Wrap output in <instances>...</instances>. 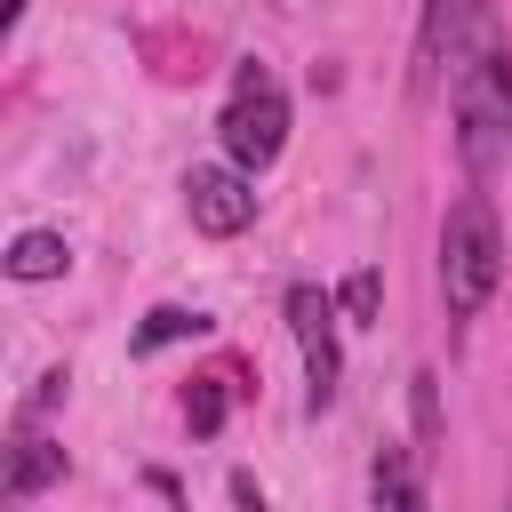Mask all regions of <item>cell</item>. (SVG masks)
Returning <instances> with one entry per match:
<instances>
[{
	"label": "cell",
	"instance_id": "obj_1",
	"mask_svg": "<svg viewBox=\"0 0 512 512\" xmlns=\"http://www.w3.org/2000/svg\"><path fill=\"white\" fill-rule=\"evenodd\" d=\"M448 112H456V152H464L472 184L512 160V48H504L496 16L480 24V40L464 48V64L448 72Z\"/></svg>",
	"mask_w": 512,
	"mask_h": 512
},
{
	"label": "cell",
	"instance_id": "obj_2",
	"mask_svg": "<svg viewBox=\"0 0 512 512\" xmlns=\"http://www.w3.org/2000/svg\"><path fill=\"white\" fill-rule=\"evenodd\" d=\"M496 288H504V224H496L488 192H464L440 216V296H448V320H480Z\"/></svg>",
	"mask_w": 512,
	"mask_h": 512
},
{
	"label": "cell",
	"instance_id": "obj_3",
	"mask_svg": "<svg viewBox=\"0 0 512 512\" xmlns=\"http://www.w3.org/2000/svg\"><path fill=\"white\" fill-rule=\"evenodd\" d=\"M216 144H224V160L248 168V176H264V168L280 160V144H288V88L272 80V64L240 56L232 96H224V112H216Z\"/></svg>",
	"mask_w": 512,
	"mask_h": 512
},
{
	"label": "cell",
	"instance_id": "obj_4",
	"mask_svg": "<svg viewBox=\"0 0 512 512\" xmlns=\"http://www.w3.org/2000/svg\"><path fill=\"white\" fill-rule=\"evenodd\" d=\"M280 312H288V336H296V352H304V408L320 416V408H336V384H344L336 296H328V288H312V280H296V288L280 296Z\"/></svg>",
	"mask_w": 512,
	"mask_h": 512
},
{
	"label": "cell",
	"instance_id": "obj_5",
	"mask_svg": "<svg viewBox=\"0 0 512 512\" xmlns=\"http://www.w3.org/2000/svg\"><path fill=\"white\" fill-rule=\"evenodd\" d=\"M480 24H488V0H424V16H416V72H408V88H416V96H432V88H440V72H456V64H464V48L480 40Z\"/></svg>",
	"mask_w": 512,
	"mask_h": 512
},
{
	"label": "cell",
	"instance_id": "obj_6",
	"mask_svg": "<svg viewBox=\"0 0 512 512\" xmlns=\"http://www.w3.org/2000/svg\"><path fill=\"white\" fill-rule=\"evenodd\" d=\"M184 216H192V232H208V240H240L248 224H256V176L248 168H192L184 176Z\"/></svg>",
	"mask_w": 512,
	"mask_h": 512
},
{
	"label": "cell",
	"instance_id": "obj_7",
	"mask_svg": "<svg viewBox=\"0 0 512 512\" xmlns=\"http://www.w3.org/2000/svg\"><path fill=\"white\" fill-rule=\"evenodd\" d=\"M48 480H64V448L48 440L40 416H16V424H8V472H0V496H8V504H32Z\"/></svg>",
	"mask_w": 512,
	"mask_h": 512
},
{
	"label": "cell",
	"instance_id": "obj_8",
	"mask_svg": "<svg viewBox=\"0 0 512 512\" xmlns=\"http://www.w3.org/2000/svg\"><path fill=\"white\" fill-rule=\"evenodd\" d=\"M368 512H432L416 448H400V440L376 448V464H368Z\"/></svg>",
	"mask_w": 512,
	"mask_h": 512
},
{
	"label": "cell",
	"instance_id": "obj_9",
	"mask_svg": "<svg viewBox=\"0 0 512 512\" xmlns=\"http://www.w3.org/2000/svg\"><path fill=\"white\" fill-rule=\"evenodd\" d=\"M64 272H72L64 232H16V240H8V280L40 288V280H64Z\"/></svg>",
	"mask_w": 512,
	"mask_h": 512
},
{
	"label": "cell",
	"instance_id": "obj_10",
	"mask_svg": "<svg viewBox=\"0 0 512 512\" xmlns=\"http://www.w3.org/2000/svg\"><path fill=\"white\" fill-rule=\"evenodd\" d=\"M200 328H208V312H184V304H152V312L136 320L128 352L144 360V352H168V344H184V336H200Z\"/></svg>",
	"mask_w": 512,
	"mask_h": 512
},
{
	"label": "cell",
	"instance_id": "obj_11",
	"mask_svg": "<svg viewBox=\"0 0 512 512\" xmlns=\"http://www.w3.org/2000/svg\"><path fill=\"white\" fill-rule=\"evenodd\" d=\"M336 312H344V320H376V312H384V272H376V264L344 272V288H336Z\"/></svg>",
	"mask_w": 512,
	"mask_h": 512
},
{
	"label": "cell",
	"instance_id": "obj_12",
	"mask_svg": "<svg viewBox=\"0 0 512 512\" xmlns=\"http://www.w3.org/2000/svg\"><path fill=\"white\" fill-rule=\"evenodd\" d=\"M184 424H192L200 440L224 432V376H192V392H184Z\"/></svg>",
	"mask_w": 512,
	"mask_h": 512
},
{
	"label": "cell",
	"instance_id": "obj_13",
	"mask_svg": "<svg viewBox=\"0 0 512 512\" xmlns=\"http://www.w3.org/2000/svg\"><path fill=\"white\" fill-rule=\"evenodd\" d=\"M416 432H424V448L440 440V376L432 368H416Z\"/></svg>",
	"mask_w": 512,
	"mask_h": 512
},
{
	"label": "cell",
	"instance_id": "obj_14",
	"mask_svg": "<svg viewBox=\"0 0 512 512\" xmlns=\"http://www.w3.org/2000/svg\"><path fill=\"white\" fill-rule=\"evenodd\" d=\"M64 392H72V376H64V368H48V376L32 384V400H24L16 416H40V424H48V408H64Z\"/></svg>",
	"mask_w": 512,
	"mask_h": 512
},
{
	"label": "cell",
	"instance_id": "obj_15",
	"mask_svg": "<svg viewBox=\"0 0 512 512\" xmlns=\"http://www.w3.org/2000/svg\"><path fill=\"white\" fill-rule=\"evenodd\" d=\"M232 504H240V512H264V488H256L248 472H232Z\"/></svg>",
	"mask_w": 512,
	"mask_h": 512
},
{
	"label": "cell",
	"instance_id": "obj_16",
	"mask_svg": "<svg viewBox=\"0 0 512 512\" xmlns=\"http://www.w3.org/2000/svg\"><path fill=\"white\" fill-rule=\"evenodd\" d=\"M504 512H512V496H504Z\"/></svg>",
	"mask_w": 512,
	"mask_h": 512
}]
</instances>
